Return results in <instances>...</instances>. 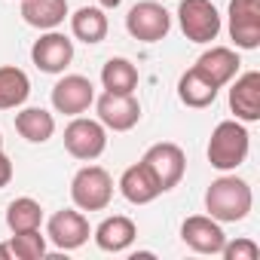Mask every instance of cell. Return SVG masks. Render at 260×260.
I'll return each instance as SVG.
<instances>
[{
    "label": "cell",
    "instance_id": "6da1fadb",
    "mask_svg": "<svg viewBox=\"0 0 260 260\" xmlns=\"http://www.w3.org/2000/svg\"><path fill=\"white\" fill-rule=\"evenodd\" d=\"M254 205V193L251 184L236 178V175H220L208 184L205 190V211L217 220V223H239L248 217Z\"/></svg>",
    "mask_w": 260,
    "mask_h": 260
},
{
    "label": "cell",
    "instance_id": "7a4b0ae2",
    "mask_svg": "<svg viewBox=\"0 0 260 260\" xmlns=\"http://www.w3.org/2000/svg\"><path fill=\"white\" fill-rule=\"evenodd\" d=\"M248 150H251V135H248L245 122L223 119V122L214 125L205 153H208V162L217 172H236L248 159Z\"/></svg>",
    "mask_w": 260,
    "mask_h": 260
},
{
    "label": "cell",
    "instance_id": "3957f363",
    "mask_svg": "<svg viewBox=\"0 0 260 260\" xmlns=\"http://www.w3.org/2000/svg\"><path fill=\"white\" fill-rule=\"evenodd\" d=\"M71 199L80 211H104L113 199V178L101 166H83L71 181Z\"/></svg>",
    "mask_w": 260,
    "mask_h": 260
},
{
    "label": "cell",
    "instance_id": "277c9868",
    "mask_svg": "<svg viewBox=\"0 0 260 260\" xmlns=\"http://www.w3.org/2000/svg\"><path fill=\"white\" fill-rule=\"evenodd\" d=\"M141 162H144V169L153 175L159 193L175 190V187L184 181V172H187V156H184V150H181L178 144H172V141H159V144L147 147V153L141 156Z\"/></svg>",
    "mask_w": 260,
    "mask_h": 260
},
{
    "label": "cell",
    "instance_id": "5b68a950",
    "mask_svg": "<svg viewBox=\"0 0 260 260\" xmlns=\"http://www.w3.org/2000/svg\"><path fill=\"white\" fill-rule=\"evenodd\" d=\"M64 150L80 159V162H92L107 150V128L98 119L89 116H74L64 128Z\"/></svg>",
    "mask_w": 260,
    "mask_h": 260
},
{
    "label": "cell",
    "instance_id": "8992f818",
    "mask_svg": "<svg viewBox=\"0 0 260 260\" xmlns=\"http://www.w3.org/2000/svg\"><path fill=\"white\" fill-rule=\"evenodd\" d=\"M178 25L187 40L211 43L220 34V13L211 0H181L178 4Z\"/></svg>",
    "mask_w": 260,
    "mask_h": 260
},
{
    "label": "cell",
    "instance_id": "52a82bcc",
    "mask_svg": "<svg viewBox=\"0 0 260 260\" xmlns=\"http://www.w3.org/2000/svg\"><path fill=\"white\" fill-rule=\"evenodd\" d=\"M125 31L141 43H159L172 31V16L166 13L162 4H156V0H141V4H135L128 10Z\"/></svg>",
    "mask_w": 260,
    "mask_h": 260
},
{
    "label": "cell",
    "instance_id": "ba28073f",
    "mask_svg": "<svg viewBox=\"0 0 260 260\" xmlns=\"http://www.w3.org/2000/svg\"><path fill=\"white\" fill-rule=\"evenodd\" d=\"M95 104V86L83 74H64L52 86V107L64 116H80Z\"/></svg>",
    "mask_w": 260,
    "mask_h": 260
},
{
    "label": "cell",
    "instance_id": "9c48e42d",
    "mask_svg": "<svg viewBox=\"0 0 260 260\" xmlns=\"http://www.w3.org/2000/svg\"><path fill=\"white\" fill-rule=\"evenodd\" d=\"M89 220L80 208H61L46 223V239L61 251H77L89 242Z\"/></svg>",
    "mask_w": 260,
    "mask_h": 260
},
{
    "label": "cell",
    "instance_id": "30bf717a",
    "mask_svg": "<svg viewBox=\"0 0 260 260\" xmlns=\"http://www.w3.org/2000/svg\"><path fill=\"white\" fill-rule=\"evenodd\" d=\"M98 122L104 128H113V132H128V128H135L138 119H141V104L135 98V92H104L98 101Z\"/></svg>",
    "mask_w": 260,
    "mask_h": 260
},
{
    "label": "cell",
    "instance_id": "8fae6325",
    "mask_svg": "<svg viewBox=\"0 0 260 260\" xmlns=\"http://www.w3.org/2000/svg\"><path fill=\"white\" fill-rule=\"evenodd\" d=\"M230 37L236 49L260 46V0H230Z\"/></svg>",
    "mask_w": 260,
    "mask_h": 260
},
{
    "label": "cell",
    "instance_id": "7c38bea8",
    "mask_svg": "<svg viewBox=\"0 0 260 260\" xmlns=\"http://www.w3.org/2000/svg\"><path fill=\"white\" fill-rule=\"evenodd\" d=\"M31 61L43 74H64V68L74 61V40L58 31H46L40 40H34Z\"/></svg>",
    "mask_w": 260,
    "mask_h": 260
},
{
    "label": "cell",
    "instance_id": "4fadbf2b",
    "mask_svg": "<svg viewBox=\"0 0 260 260\" xmlns=\"http://www.w3.org/2000/svg\"><path fill=\"white\" fill-rule=\"evenodd\" d=\"M181 239L196 254H220V248L226 242L223 226L211 214H193V217H187L181 223Z\"/></svg>",
    "mask_w": 260,
    "mask_h": 260
},
{
    "label": "cell",
    "instance_id": "5bb4252c",
    "mask_svg": "<svg viewBox=\"0 0 260 260\" xmlns=\"http://www.w3.org/2000/svg\"><path fill=\"white\" fill-rule=\"evenodd\" d=\"M230 86V110L239 122H257L260 119V71H245L242 77H233Z\"/></svg>",
    "mask_w": 260,
    "mask_h": 260
},
{
    "label": "cell",
    "instance_id": "9a60e30c",
    "mask_svg": "<svg viewBox=\"0 0 260 260\" xmlns=\"http://www.w3.org/2000/svg\"><path fill=\"white\" fill-rule=\"evenodd\" d=\"M239 52L236 49H230V46H211V49H205L199 58H196V71L211 83V86H217V89H223L226 83H233V77L239 74Z\"/></svg>",
    "mask_w": 260,
    "mask_h": 260
},
{
    "label": "cell",
    "instance_id": "2e32d148",
    "mask_svg": "<svg viewBox=\"0 0 260 260\" xmlns=\"http://www.w3.org/2000/svg\"><path fill=\"white\" fill-rule=\"evenodd\" d=\"M138 239V226L132 217L125 214H113V217H104L98 226H95V245L107 254H122L132 248V242Z\"/></svg>",
    "mask_w": 260,
    "mask_h": 260
},
{
    "label": "cell",
    "instance_id": "e0dca14e",
    "mask_svg": "<svg viewBox=\"0 0 260 260\" xmlns=\"http://www.w3.org/2000/svg\"><path fill=\"white\" fill-rule=\"evenodd\" d=\"M116 187H119L122 199L132 202V205H150L156 196H162L159 187H156V181H153V175L144 169V162L128 166V169L119 175V184H116Z\"/></svg>",
    "mask_w": 260,
    "mask_h": 260
},
{
    "label": "cell",
    "instance_id": "ac0fdd59",
    "mask_svg": "<svg viewBox=\"0 0 260 260\" xmlns=\"http://www.w3.org/2000/svg\"><path fill=\"white\" fill-rule=\"evenodd\" d=\"M22 19L37 31H55L68 19V0H22Z\"/></svg>",
    "mask_w": 260,
    "mask_h": 260
},
{
    "label": "cell",
    "instance_id": "d6986e66",
    "mask_svg": "<svg viewBox=\"0 0 260 260\" xmlns=\"http://www.w3.org/2000/svg\"><path fill=\"white\" fill-rule=\"evenodd\" d=\"M16 132L28 144H46L55 135V116L43 107H25L16 113Z\"/></svg>",
    "mask_w": 260,
    "mask_h": 260
},
{
    "label": "cell",
    "instance_id": "ffe728a7",
    "mask_svg": "<svg viewBox=\"0 0 260 260\" xmlns=\"http://www.w3.org/2000/svg\"><path fill=\"white\" fill-rule=\"evenodd\" d=\"M71 34H74V40L89 43V46L101 43L107 37V16H104V10L101 7H80L71 16Z\"/></svg>",
    "mask_w": 260,
    "mask_h": 260
},
{
    "label": "cell",
    "instance_id": "44dd1931",
    "mask_svg": "<svg viewBox=\"0 0 260 260\" xmlns=\"http://www.w3.org/2000/svg\"><path fill=\"white\" fill-rule=\"evenodd\" d=\"M31 95V80L22 68L4 64L0 68V110H16L28 101Z\"/></svg>",
    "mask_w": 260,
    "mask_h": 260
},
{
    "label": "cell",
    "instance_id": "7402d4cb",
    "mask_svg": "<svg viewBox=\"0 0 260 260\" xmlns=\"http://www.w3.org/2000/svg\"><path fill=\"white\" fill-rule=\"evenodd\" d=\"M217 86H211L196 68H190L187 74H181V80H178V98H181V104H187V107H196V110H202V107H208V104H214V98H217Z\"/></svg>",
    "mask_w": 260,
    "mask_h": 260
},
{
    "label": "cell",
    "instance_id": "603a6c76",
    "mask_svg": "<svg viewBox=\"0 0 260 260\" xmlns=\"http://www.w3.org/2000/svg\"><path fill=\"white\" fill-rule=\"evenodd\" d=\"M101 86H104V92H122V95L135 92L138 89V68L122 55L107 58L101 68Z\"/></svg>",
    "mask_w": 260,
    "mask_h": 260
},
{
    "label": "cell",
    "instance_id": "cb8c5ba5",
    "mask_svg": "<svg viewBox=\"0 0 260 260\" xmlns=\"http://www.w3.org/2000/svg\"><path fill=\"white\" fill-rule=\"evenodd\" d=\"M43 223V208L37 199L31 196H19L7 205V226L13 233H25V230H40Z\"/></svg>",
    "mask_w": 260,
    "mask_h": 260
},
{
    "label": "cell",
    "instance_id": "d4e9b609",
    "mask_svg": "<svg viewBox=\"0 0 260 260\" xmlns=\"http://www.w3.org/2000/svg\"><path fill=\"white\" fill-rule=\"evenodd\" d=\"M7 245L16 260H43L46 257V236H40V230L13 233V239Z\"/></svg>",
    "mask_w": 260,
    "mask_h": 260
},
{
    "label": "cell",
    "instance_id": "484cf974",
    "mask_svg": "<svg viewBox=\"0 0 260 260\" xmlns=\"http://www.w3.org/2000/svg\"><path fill=\"white\" fill-rule=\"evenodd\" d=\"M220 254H223V260H257V257H260V248H257L254 239L239 236V239H233V242L226 239L223 248H220Z\"/></svg>",
    "mask_w": 260,
    "mask_h": 260
},
{
    "label": "cell",
    "instance_id": "4316f807",
    "mask_svg": "<svg viewBox=\"0 0 260 260\" xmlns=\"http://www.w3.org/2000/svg\"><path fill=\"white\" fill-rule=\"evenodd\" d=\"M10 181H13V159L0 150V190H4Z\"/></svg>",
    "mask_w": 260,
    "mask_h": 260
},
{
    "label": "cell",
    "instance_id": "83f0119b",
    "mask_svg": "<svg viewBox=\"0 0 260 260\" xmlns=\"http://www.w3.org/2000/svg\"><path fill=\"white\" fill-rule=\"evenodd\" d=\"M119 4H122V0H98V7H101V10H116Z\"/></svg>",
    "mask_w": 260,
    "mask_h": 260
},
{
    "label": "cell",
    "instance_id": "f1b7e54d",
    "mask_svg": "<svg viewBox=\"0 0 260 260\" xmlns=\"http://www.w3.org/2000/svg\"><path fill=\"white\" fill-rule=\"evenodd\" d=\"M0 260H13V254H10V245H4V242H0Z\"/></svg>",
    "mask_w": 260,
    "mask_h": 260
},
{
    "label": "cell",
    "instance_id": "f546056e",
    "mask_svg": "<svg viewBox=\"0 0 260 260\" xmlns=\"http://www.w3.org/2000/svg\"><path fill=\"white\" fill-rule=\"evenodd\" d=\"M0 150H4V135H0Z\"/></svg>",
    "mask_w": 260,
    "mask_h": 260
}]
</instances>
